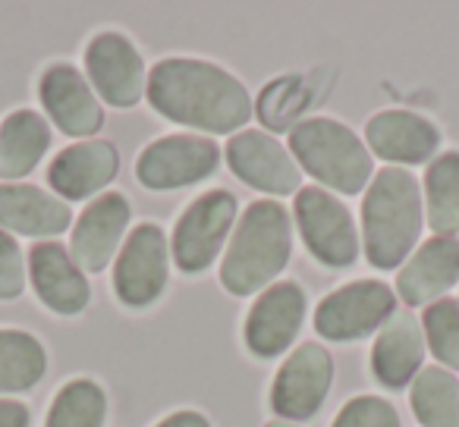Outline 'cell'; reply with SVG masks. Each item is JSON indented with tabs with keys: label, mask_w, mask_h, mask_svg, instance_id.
Instances as JSON below:
<instances>
[{
	"label": "cell",
	"mask_w": 459,
	"mask_h": 427,
	"mask_svg": "<svg viewBox=\"0 0 459 427\" xmlns=\"http://www.w3.org/2000/svg\"><path fill=\"white\" fill-rule=\"evenodd\" d=\"M104 421H108V396L89 377L66 383L48 414V427H104Z\"/></svg>",
	"instance_id": "cell-26"
},
{
	"label": "cell",
	"mask_w": 459,
	"mask_h": 427,
	"mask_svg": "<svg viewBox=\"0 0 459 427\" xmlns=\"http://www.w3.org/2000/svg\"><path fill=\"white\" fill-rule=\"evenodd\" d=\"M51 148V126L35 110H16L0 126V179H20Z\"/></svg>",
	"instance_id": "cell-22"
},
{
	"label": "cell",
	"mask_w": 459,
	"mask_h": 427,
	"mask_svg": "<svg viewBox=\"0 0 459 427\" xmlns=\"http://www.w3.org/2000/svg\"><path fill=\"white\" fill-rule=\"evenodd\" d=\"M227 160L243 183L262 189L268 195H290L299 192V164L296 158L268 132L246 129L233 135L227 145Z\"/></svg>",
	"instance_id": "cell-13"
},
{
	"label": "cell",
	"mask_w": 459,
	"mask_h": 427,
	"mask_svg": "<svg viewBox=\"0 0 459 427\" xmlns=\"http://www.w3.org/2000/svg\"><path fill=\"white\" fill-rule=\"evenodd\" d=\"M333 383V362L325 346L302 343L277 371L271 387V406L283 421L312 418L325 406Z\"/></svg>",
	"instance_id": "cell-9"
},
{
	"label": "cell",
	"mask_w": 459,
	"mask_h": 427,
	"mask_svg": "<svg viewBox=\"0 0 459 427\" xmlns=\"http://www.w3.org/2000/svg\"><path fill=\"white\" fill-rule=\"evenodd\" d=\"M421 327H425V343L431 346L434 358L444 368L459 371V302L440 299L428 305L421 314Z\"/></svg>",
	"instance_id": "cell-27"
},
{
	"label": "cell",
	"mask_w": 459,
	"mask_h": 427,
	"mask_svg": "<svg viewBox=\"0 0 459 427\" xmlns=\"http://www.w3.org/2000/svg\"><path fill=\"white\" fill-rule=\"evenodd\" d=\"M26 289V264L22 252L7 233L0 230V299H16Z\"/></svg>",
	"instance_id": "cell-30"
},
{
	"label": "cell",
	"mask_w": 459,
	"mask_h": 427,
	"mask_svg": "<svg viewBox=\"0 0 459 427\" xmlns=\"http://www.w3.org/2000/svg\"><path fill=\"white\" fill-rule=\"evenodd\" d=\"M233 220H237V198L230 192L214 189L195 198L173 230V258H177L179 270L198 274V270L211 268Z\"/></svg>",
	"instance_id": "cell-7"
},
{
	"label": "cell",
	"mask_w": 459,
	"mask_h": 427,
	"mask_svg": "<svg viewBox=\"0 0 459 427\" xmlns=\"http://www.w3.org/2000/svg\"><path fill=\"white\" fill-rule=\"evenodd\" d=\"M145 91L160 116L202 132H233L252 116V98L246 85L208 60H160L148 76Z\"/></svg>",
	"instance_id": "cell-1"
},
{
	"label": "cell",
	"mask_w": 459,
	"mask_h": 427,
	"mask_svg": "<svg viewBox=\"0 0 459 427\" xmlns=\"http://www.w3.org/2000/svg\"><path fill=\"white\" fill-rule=\"evenodd\" d=\"M306 91H302L299 79H281V82L268 85L258 101V114H262L264 126L271 129H287L306 107Z\"/></svg>",
	"instance_id": "cell-28"
},
{
	"label": "cell",
	"mask_w": 459,
	"mask_h": 427,
	"mask_svg": "<svg viewBox=\"0 0 459 427\" xmlns=\"http://www.w3.org/2000/svg\"><path fill=\"white\" fill-rule=\"evenodd\" d=\"M221 151L204 135H164L139 154V183L145 189L167 192L195 185L217 170Z\"/></svg>",
	"instance_id": "cell-8"
},
{
	"label": "cell",
	"mask_w": 459,
	"mask_h": 427,
	"mask_svg": "<svg viewBox=\"0 0 459 427\" xmlns=\"http://www.w3.org/2000/svg\"><path fill=\"white\" fill-rule=\"evenodd\" d=\"M412 412L421 427H459V380L446 368H421L412 383Z\"/></svg>",
	"instance_id": "cell-23"
},
{
	"label": "cell",
	"mask_w": 459,
	"mask_h": 427,
	"mask_svg": "<svg viewBox=\"0 0 459 427\" xmlns=\"http://www.w3.org/2000/svg\"><path fill=\"white\" fill-rule=\"evenodd\" d=\"M29 408L16 399H0V427H29Z\"/></svg>",
	"instance_id": "cell-31"
},
{
	"label": "cell",
	"mask_w": 459,
	"mask_h": 427,
	"mask_svg": "<svg viewBox=\"0 0 459 427\" xmlns=\"http://www.w3.org/2000/svg\"><path fill=\"white\" fill-rule=\"evenodd\" d=\"M296 224L306 239L308 252L327 268H350L359 258V236L352 214L340 198L325 189H299L296 192Z\"/></svg>",
	"instance_id": "cell-5"
},
{
	"label": "cell",
	"mask_w": 459,
	"mask_h": 427,
	"mask_svg": "<svg viewBox=\"0 0 459 427\" xmlns=\"http://www.w3.org/2000/svg\"><path fill=\"white\" fill-rule=\"evenodd\" d=\"M154 427H211V424H208V418L198 412H173Z\"/></svg>",
	"instance_id": "cell-32"
},
{
	"label": "cell",
	"mask_w": 459,
	"mask_h": 427,
	"mask_svg": "<svg viewBox=\"0 0 459 427\" xmlns=\"http://www.w3.org/2000/svg\"><path fill=\"white\" fill-rule=\"evenodd\" d=\"M70 220L73 210L64 198L39 185H0V226L22 233V236H60L70 226Z\"/></svg>",
	"instance_id": "cell-20"
},
{
	"label": "cell",
	"mask_w": 459,
	"mask_h": 427,
	"mask_svg": "<svg viewBox=\"0 0 459 427\" xmlns=\"http://www.w3.org/2000/svg\"><path fill=\"white\" fill-rule=\"evenodd\" d=\"M308 299L299 283L283 280L268 286L255 299L246 320V346L258 358H274L287 349L306 320Z\"/></svg>",
	"instance_id": "cell-12"
},
{
	"label": "cell",
	"mask_w": 459,
	"mask_h": 427,
	"mask_svg": "<svg viewBox=\"0 0 459 427\" xmlns=\"http://www.w3.org/2000/svg\"><path fill=\"white\" fill-rule=\"evenodd\" d=\"M459 280V239L434 236L396 274V293L406 305H434Z\"/></svg>",
	"instance_id": "cell-16"
},
{
	"label": "cell",
	"mask_w": 459,
	"mask_h": 427,
	"mask_svg": "<svg viewBox=\"0 0 459 427\" xmlns=\"http://www.w3.org/2000/svg\"><path fill=\"white\" fill-rule=\"evenodd\" d=\"M428 224L440 236L459 233V151H446L425 173Z\"/></svg>",
	"instance_id": "cell-25"
},
{
	"label": "cell",
	"mask_w": 459,
	"mask_h": 427,
	"mask_svg": "<svg viewBox=\"0 0 459 427\" xmlns=\"http://www.w3.org/2000/svg\"><path fill=\"white\" fill-rule=\"evenodd\" d=\"M167 236L158 224H142L129 233L114 268V289L123 305L145 308L167 286Z\"/></svg>",
	"instance_id": "cell-10"
},
{
	"label": "cell",
	"mask_w": 459,
	"mask_h": 427,
	"mask_svg": "<svg viewBox=\"0 0 459 427\" xmlns=\"http://www.w3.org/2000/svg\"><path fill=\"white\" fill-rule=\"evenodd\" d=\"M85 66H89L95 91L114 107H135L148 89L142 54L120 32L98 35L85 51Z\"/></svg>",
	"instance_id": "cell-11"
},
{
	"label": "cell",
	"mask_w": 459,
	"mask_h": 427,
	"mask_svg": "<svg viewBox=\"0 0 459 427\" xmlns=\"http://www.w3.org/2000/svg\"><path fill=\"white\" fill-rule=\"evenodd\" d=\"M371 151L394 164H421L431 160L440 145V132L431 120L412 110H381L365 126Z\"/></svg>",
	"instance_id": "cell-18"
},
{
	"label": "cell",
	"mask_w": 459,
	"mask_h": 427,
	"mask_svg": "<svg viewBox=\"0 0 459 427\" xmlns=\"http://www.w3.org/2000/svg\"><path fill=\"white\" fill-rule=\"evenodd\" d=\"M333 427H400V414L381 396H356L340 408Z\"/></svg>",
	"instance_id": "cell-29"
},
{
	"label": "cell",
	"mask_w": 459,
	"mask_h": 427,
	"mask_svg": "<svg viewBox=\"0 0 459 427\" xmlns=\"http://www.w3.org/2000/svg\"><path fill=\"white\" fill-rule=\"evenodd\" d=\"M421 233V192L403 167H387L371 179L362 201V243L375 268L394 270Z\"/></svg>",
	"instance_id": "cell-2"
},
{
	"label": "cell",
	"mask_w": 459,
	"mask_h": 427,
	"mask_svg": "<svg viewBox=\"0 0 459 427\" xmlns=\"http://www.w3.org/2000/svg\"><path fill=\"white\" fill-rule=\"evenodd\" d=\"M117 167H120V154L110 141H76L54 158L48 179H51L54 192H60L64 198H89L108 183H114Z\"/></svg>",
	"instance_id": "cell-19"
},
{
	"label": "cell",
	"mask_w": 459,
	"mask_h": 427,
	"mask_svg": "<svg viewBox=\"0 0 459 427\" xmlns=\"http://www.w3.org/2000/svg\"><path fill=\"white\" fill-rule=\"evenodd\" d=\"M290 249H293V226H290V214L283 210V204H249L237 226V236L230 239L221 283L233 295L258 293L287 268Z\"/></svg>",
	"instance_id": "cell-3"
},
{
	"label": "cell",
	"mask_w": 459,
	"mask_h": 427,
	"mask_svg": "<svg viewBox=\"0 0 459 427\" xmlns=\"http://www.w3.org/2000/svg\"><path fill=\"white\" fill-rule=\"evenodd\" d=\"M129 201L117 192H104L98 195L89 208L79 214V224L73 226V243L70 255L79 264V270L98 274L110 264L123 243V233L129 226Z\"/></svg>",
	"instance_id": "cell-14"
},
{
	"label": "cell",
	"mask_w": 459,
	"mask_h": 427,
	"mask_svg": "<svg viewBox=\"0 0 459 427\" xmlns=\"http://www.w3.org/2000/svg\"><path fill=\"white\" fill-rule=\"evenodd\" d=\"M396 295L381 280H356L331 293L315 312V330L331 343L362 339L394 318Z\"/></svg>",
	"instance_id": "cell-6"
},
{
	"label": "cell",
	"mask_w": 459,
	"mask_h": 427,
	"mask_svg": "<svg viewBox=\"0 0 459 427\" xmlns=\"http://www.w3.org/2000/svg\"><path fill=\"white\" fill-rule=\"evenodd\" d=\"M421 358H425L421 324L409 312L394 314L381 327V337L375 339V349H371V371H375V377L384 387L400 389L421 371Z\"/></svg>",
	"instance_id": "cell-21"
},
{
	"label": "cell",
	"mask_w": 459,
	"mask_h": 427,
	"mask_svg": "<svg viewBox=\"0 0 459 427\" xmlns=\"http://www.w3.org/2000/svg\"><path fill=\"white\" fill-rule=\"evenodd\" d=\"M264 427H299L296 421H283V418H277V421H271V424H264Z\"/></svg>",
	"instance_id": "cell-33"
},
{
	"label": "cell",
	"mask_w": 459,
	"mask_h": 427,
	"mask_svg": "<svg viewBox=\"0 0 459 427\" xmlns=\"http://www.w3.org/2000/svg\"><path fill=\"white\" fill-rule=\"evenodd\" d=\"M48 352L32 333L0 330V393H20L45 377Z\"/></svg>",
	"instance_id": "cell-24"
},
{
	"label": "cell",
	"mask_w": 459,
	"mask_h": 427,
	"mask_svg": "<svg viewBox=\"0 0 459 427\" xmlns=\"http://www.w3.org/2000/svg\"><path fill=\"white\" fill-rule=\"evenodd\" d=\"M29 274L39 299L57 314H79L91 299V289L73 255L57 243H41L29 255Z\"/></svg>",
	"instance_id": "cell-17"
},
{
	"label": "cell",
	"mask_w": 459,
	"mask_h": 427,
	"mask_svg": "<svg viewBox=\"0 0 459 427\" xmlns=\"http://www.w3.org/2000/svg\"><path fill=\"white\" fill-rule=\"evenodd\" d=\"M41 104L54 116L60 132L73 135V139L95 135L104 126V110L95 91L85 82L82 73L70 64H54L41 76Z\"/></svg>",
	"instance_id": "cell-15"
},
{
	"label": "cell",
	"mask_w": 459,
	"mask_h": 427,
	"mask_svg": "<svg viewBox=\"0 0 459 427\" xmlns=\"http://www.w3.org/2000/svg\"><path fill=\"white\" fill-rule=\"evenodd\" d=\"M290 148L299 167L312 173L327 189L356 195L365 189L371 176V154L359 141V135L350 126L337 120H306L293 126L290 132Z\"/></svg>",
	"instance_id": "cell-4"
}]
</instances>
